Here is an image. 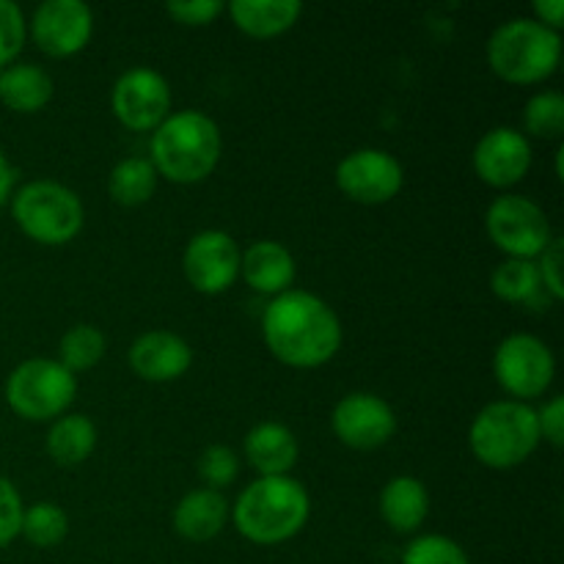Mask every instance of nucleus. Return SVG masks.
I'll list each match as a JSON object with an SVG mask.
<instances>
[{"instance_id": "obj_1", "label": "nucleus", "mask_w": 564, "mask_h": 564, "mask_svg": "<svg viewBox=\"0 0 564 564\" xmlns=\"http://www.w3.org/2000/svg\"><path fill=\"white\" fill-rule=\"evenodd\" d=\"M268 347L290 367H319L341 345V325L334 308L317 295L286 290L264 308Z\"/></svg>"}, {"instance_id": "obj_2", "label": "nucleus", "mask_w": 564, "mask_h": 564, "mask_svg": "<svg viewBox=\"0 0 564 564\" xmlns=\"http://www.w3.org/2000/svg\"><path fill=\"white\" fill-rule=\"evenodd\" d=\"M220 158L218 124L202 110H180L154 127L152 165L174 182H198Z\"/></svg>"}, {"instance_id": "obj_3", "label": "nucleus", "mask_w": 564, "mask_h": 564, "mask_svg": "<svg viewBox=\"0 0 564 564\" xmlns=\"http://www.w3.org/2000/svg\"><path fill=\"white\" fill-rule=\"evenodd\" d=\"M308 494L292 477H262L248 485L235 507V523L253 543H281L303 529Z\"/></svg>"}, {"instance_id": "obj_4", "label": "nucleus", "mask_w": 564, "mask_h": 564, "mask_svg": "<svg viewBox=\"0 0 564 564\" xmlns=\"http://www.w3.org/2000/svg\"><path fill=\"white\" fill-rule=\"evenodd\" d=\"M562 39L540 20L518 17L494 31L488 42V61L496 75L512 83H534L556 69Z\"/></svg>"}, {"instance_id": "obj_5", "label": "nucleus", "mask_w": 564, "mask_h": 564, "mask_svg": "<svg viewBox=\"0 0 564 564\" xmlns=\"http://www.w3.org/2000/svg\"><path fill=\"white\" fill-rule=\"evenodd\" d=\"M471 449L485 466L512 468L540 444L538 411L523 402H490L471 424Z\"/></svg>"}, {"instance_id": "obj_6", "label": "nucleus", "mask_w": 564, "mask_h": 564, "mask_svg": "<svg viewBox=\"0 0 564 564\" xmlns=\"http://www.w3.org/2000/svg\"><path fill=\"white\" fill-rule=\"evenodd\" d=\"M14 220L28 237L39 242H66L80 231L83 204L69 187L58 182H28L14 196Z\"/></svg>"}, {"instance_id": "obj_7", "label": "nucleus", "mask_w": 564, "mask_h": 564, "mask_svg": "<svg viewBox=\"0 0 564 564\" xmlns=\"http://www.w3.org/2000/svg\"><path fill=\"white\" fill-rule=\"evenodd\" d=\"M75 375L53 358H31L9 375L6 400L20 416L50 419L58 416L75 397Z\"/></svg>"}, {"instance_id": "obj_8", "label": "nucleus", "mask_w": 564, "mask_h": 564, "mask_svg": "<svg viewBox=\"0 0 564 564\" xmlns=\"http://www.w3.org/2000/svg\"><path fill=\"white\" fill-rule=\"evenodd\" d=\"M488 231L499 248L516 259H532L551 242V226L543 209L523 196H501L488 209Z\"/></svg>"}, {"instance_id": "obj_9", "label": "nucleus", "mask_w": 564, "mask_h": 564, "mask_svg": "<svg viewBox=\"0 0 564 564\" xmlns=\"http://www.w3.org/2000/svg\"><path fill=\"white\" fill-rule=\"evenodd\" d=\"M554 356L549 345L529 334H512L496 347L494 372L516 397H538L554 378Z\"/></svg>"}, {"instance_id": "obj_10", "label": "nucleus", "mask_w": 564, "mask_h": 564, "mask_svg": "<svg viewBox=\"0 0 564 564\" xmlns=\"http://www.w3.org/2000/svg\"><path fill=\"white\" fill-rule=\"evenodd\" d=\"M171 88L160 72L149 66L127 69L113 86V110L130 130H152L169 116Z\"/></svg>"}, {"instance_id": "obj_11", "label": "nucleus", "mask_w": 564, "mask_h": 564, "mask_svg": "<svg viewBox=\"0 0 564 564\" xmlns=\"http://www.w3.org/2000/svg\"><path fill=\"white\" fill-rule=\"evenodd\" d=\"M336 182L356 202L380 204L394 198L402 187V165L383 149H358L341 160Z\"/></svg>"}, {"instance_id": "obj_12", "label": "nucleus", "mask_w": 564, "mask_h": 564, "mask_svg": "<svg viewBox=\"0 0 564 564\" xmlns=\"http://www.w3.org/2000/svg\"><path fill=\"white\" fill-rule=\"evenodd\" d=\"M397 419L389 402L356 391L334 408V433L352 449H375L394 435Z\"/></svg>"}, {"instance_id": "obj_13", "label": "nucleus", "mask_w": 564, "mask_h": 564, "mask_svg": "<svg viewBox=\"0 0 564 564\" xmlns=\"http://www.w3.org/2000/svg\"><path fill=\"white\" fill-rule=\"evenodd\" d=\"M182 264L196 290L224 292L240 273V248L226 231L207 229L187 242Z\"/></svg>"}, {"instance_id": "obj_14", "label": "nucleus", "mask_w": 564, "mask_h": 564, "mask_svg": "<svg viewBox=\"0 0 564 564\" xmlns=\"http://www.w3.org/2000/svg\"><path fill=\"white\" fill-rule=\"evenodd\" d=\"M33 39L50 55H72L91 36V9L83 0H44L33 11Z\"/></svg>"}, {"instance_id": "obj_15", "label": "nucleus", "mask_w": 564, "mask_h": 564, "mask_svg": "<svg viewBox=\"0 0 564 564\" xmlns=\"http://www.w3.org/2000/svg\"><path fill=\"white\" fill-rule=\"evenodd\" d=\"M532 163L529 141L512 127H496L479 138L474 149V169L488 185H512L521 180Z\"/></svg>"}, {"instance_id": "obj_16", "label": "nucleus", "mask_w": 564, "mask_h": 564, "mask_svg": "<svg viewBox=\"0 0 564 564\" xmlns=\"http://www.w3.org/2000/svg\"><path fill=\"white\" fill-rule=\"evenodd\" d=\"M193 352L182 336L171 330H149L130 347V364L147 380H174L191 367Z\"/></svg>"}, {"instance_id": "obj_17", "label": "nucleus", "mask_w": 564, "mask_h": 564, "mask_svg": "<svg viewBox=\"0 0 564 564\" xmlns=\"http://www.w3.org/2000/svg\"><path fill=\"white\" fill-rule=\"evenodd\" d=\"M240 270L248 284L268 295H281L295 281V259L281 242L259 240L240 257Z\"/></svg>"}, {"instance_id": "obj_18", "label": "nucleus", "mask_w": 564, "mask_h": 564, "mask_svg": "<svg viewBox=\"0 0 564 564\" xmlns=\"http://www.w3.org/2000/svg\"><path fill=\"white\" fill-rule=\"evenodd\" d=\"M246 455L262 477H286L297 460V441L284 424L262 422L246 435Z\"/></svg>"}, {"instance_id": "obj_19", "label": "nucleus", "mask_w": 564, "mask_h": 564, "mask_svg": "<svg viewBox=\"0 0 564 564\" xmlns=\"http://www.w3.org/2000/svg\"><path fill=\"white\" fill-rule=\"evenodd\" d=\"M226 516H229V505H226V499L218 490H193V494H187L185 499L176 505L174 529L185 540L204 543V540H213L215 534L224 529Z\"/></svg>"}, {"instance_id": "obj_20", "label": "nucleus", "mask_w": 564, "mask_h": 564, "mask_svg": "<svg viewBox=\"0 0 564 564\" xmlns=\"http://www.w3.org/2000/svg\"><path fill=\"white\" fill-rule=\"evenodd\" d=\"M380 512L397 532H413L430 512V494L416 477H394L380 494Z\"/></svg>"}, {"instance_id": "obj_21", "label": "nucleus", "mask_w": 564, "mask_h": 564, "mask_svg": "<svg viewBox=\"0 0 564 564\" xmlns=\"http://www.w3.org/2000/svg\"><path fill=\"white\" fill-rule=\"evenodd\" d=\"M53 97V80L36 64H14L0 69V99L11 110L31 113Z\"/></svg>"}, {"instance_id": "obj_22", "label": "nucleus", "mask_w": 564, "mask_h": 564, "mask_svg": "<svg viewBox=\"0 0 564 564\" xmlns=\"http://www.w3.org/2000/svg\"><path fill=\"white\" fill-rule=\"evenodd\" d=\"M229 11L251 36H275L301 17L303 6L297 0H235Z\"/></svg>"}, {"instance_id": "obj_23", "label": "nucleus", "mask_w": 564, "mask_h": 564, "mask_svg": "<svg viewBox=\"0 0 564 564\" xmlns=\"http://www.w3.org/2000/svg\"><path fill=\"white\" fill-rule=\"evenodd\" d=\"M94 444H97V427L88 416H64L50 427L47 435V452L55 463L61 466H77L91 455Z\"/></svg>"}, {"instance_id": "obj_24", "label": "nucleus", "mask_w": 564, "mask_h": 564, "mask_svg": "<svg viewBox=\"0 0 564 564\" xmlns=\"http://www.w3.org/2000/svg\"><path fill=\"white\" fill-rule=\"evenodd\" d=\"M154 182H158V171H154L152 160L147 158H127L110 171V196L119 204L135 207L143 204L154 193Z\"/></svg>"}, {"instance_id": "obj_25", "label": "nucleus", "mask_w": 564, "mask_h": 564, "mask_svg": "<svg viewBox=\"0 0 564 564\" xmlns=\"http://www.w3.org/2000/svg\"><path fill=\"white\" fill-rule=\"evenodd\" d=\"M490 286L499 297L505 301H527L532 303L534 297L543 290V281H540V270L532 259H507L499 268L494 270V279Z\"/></svg>"}, {"instance_id": "obj_26", "label": "nucleus", "mask_w": 564, "mask_h": 564, "mask_svg": "<svg viewBox=\"0 0 564 564\" xmlns=\"http://www.w3.org/2000/svg\"><path fill=\"white\" fill-rule=\"evenodd\" d=\"M105 356V336L94 325H75L61 339V364L72 375L80 369H91Z\"/></svg>"}, {"instance_id": "obj_27", "label": "nucleus", "mask_w": 564, "mask_h": 564, "mask_svg": "<svg viewBox=\"0 0 564 564\" xmlns=\"http://www.w3.org/2000/svg\"><path fill=\"white\" fill-rule=\"evenodd\" d=\"M66 516L61 507L42 501V505H33L31 510L22 512V527L20 534H25L28 543L39 545V549H50V545H58L66 538Z\"/></svg>"}, {"instance_id": "obj_28", "label": "nucleus", "mask_w": 564, "mask_h": 564, "mask_svg": "<svg viewBox=\"0 0 564 564\" xmlns=\"http://www.w3.org/2000/svg\"><path fill=\"white\" fill-rule=\"evenodd\" d=\"M523 124L538 138H560L564 132V97L560 91L534 94L523 110Z\"/></svg>"}, {"instance_id": "obj_29", "label": "nucleus", "mask_w": 564, "mask_h": 564, "mask_svg": "<svg viewBox=\"0 0 564 564\" xmlns=\"http://www.w3.org/2000/svg\"><path fill=\"white\" fill-rule=\"evenodd\" d=\"M402 564H471L466 551L444 534H424L402 551Z\"/></svg>"}, {"instance_id": "obj_30", "label": "nucleus", "mask_w": 564, "mask_h": 564, "mask_svg": "<svg viewBox=\"0 0 564 564\" xmlns=\"http://www.w3.org/2000/svg\"><path fill=\"white\" fill-rule=\"evenodd\" d=\"M198 474H202L204 482L213 485V488H224V485H229L231 479L237 477L235 452L224 444L207 446V449L202 452V457H198Z\"/></svg>"}, {"instance_id": "obj_31", "label": "nucleus", "mask_w": 564, "mask_h": 564, "mask_svg": "<svg viewBox=\"0 0 564 564\" xmlns=\"http://www.w3.org/2000/svg\"><path fill=\"white\" fill-rule=\"evenodd\" d=\"M22 39H25V20H22L20 6L0 0V66H6L20 53Z\"/></svg>"}, {"instance_id": "obj_32", "label": "nucleus", "mask_w": 564, "mask_h": 564, "mask_svg": "<svg viewBox=\"0 0 564 564\" xmlns=\"http://www.w3.org/2000/svg\"><path fill=\"white\" fill-rule=\"evenodd\" d=\"M22 501L14 485L6 477H0V549L9 545L20 534L22 527Z\"/></svg>"}, {"instance_id": "obj_33", "label": "nucleus", "mask_w": 564, "mask_h": 564, "mask_svg": "<svg viewBox=\"0 0 564 564\" xmlns=\"http://www.w3.org/2000/svg\"><path fill=\"white\" fill-rule=\"evenodd\" d=\"M562 237H551V242L545 246V251L540 253V281H543L545 290L551 292L554 297H564V286H562Z\"/></svg>"}, {"instance_id": "obj_34", "label": "nucleus", "mask_w": 564, "mask_h": 564, "mask_svg": "<svg viewBox=\"0 0 564 564\" xmlns=\"http://www.w3.org/2000/svg\"><path fill=\"white\" fill-rule=\"evenodd\" d=\"M165 9L171 17L187 22V25H204L224 11V3L220 0H171Z\"/></svg>"}, {"instance_id": "obj_35", "label": "nucleus", "mask_w": 564, "mask_h": 564, "mask_svg": "<svg viewBox=\"0 0 564 564\" xmlns=\"http://www.w3.org/2000/svg\"><path fill=\"white\" fill-rule=\"evenodd\" d=\"M540 435L551 441L554 446H562L564 441V397H554L549 405H543V411L538 413Z\"/></svg>"}, {"instance_id": "obj_36", "label": "nucleus", "mask_w": 564, "mask_h": 564, "mask_svg": "<svg viewBox=\"0 0 564 564\" xmlns=\"http://www.w3.org/2000/svg\"><path fill=\"white\" fill-rule=\"evenodd\" d=\"M534 11H538L540 17H543V25L549 28H560L562 25V17H564V0H538L534 3Z\"/></svg>"}, {"instance_id": "obj_37", "label": "nucleus", "mask_w": 564, "mask_h": 564, "mask_svg": "<svg viewBox=\"0 0 564 564\" xmlns=\"http://www.w3.org/2000/svg\"><path fill=\"white\" fill-rule=\"evenodd\" d=\"M11 165L9 160H6V154L0 152V207H3V202L9 198V191H11Z\"/></svg>"}]
</instances>
